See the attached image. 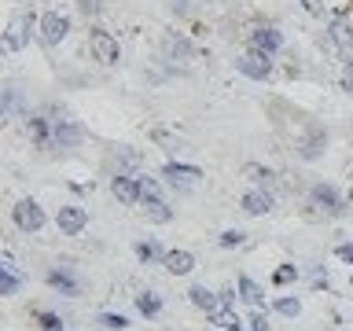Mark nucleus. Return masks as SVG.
I'll use <instances>...</instances> for the list:
<instances>
[{
	"instance_id": "obj_1",
	"label": "nucleus",
	"mask_w": 353,
	"mask_h": 331,
	"mask_svg": "<svg viewBox=\"0 0 353 331\" xmlns=\"http://www.w3.org/2000/svg\"><path fill=\"white\" fill-rule=\"evenodd\" d=\"M88 52H92L103 66H114V63L121 59L118 37H114L110 30H103V26H92V30H88Z\"/></svg>"
},
{
	"instance_id": "obj_2",
	"label": "nucleus",
	"mask_w": 353,
	"mask_h": 331,
	"mask_svg": "<svg viewBox=\"0 0 353 331\" xmlns=\"http://www.w3.org/2000/svg\"><path fill=\"white\" fill-rule=\"evenodd\" d=\"M236 70L243 77H250V81H265V77H272V55L269 52H258V48H247L236 59Z\"/></svg>"
},
{
	"instance_id": "obj_3",
	"label": "nucleus",
	"mask_w": 353,
	"mask_h": 331,
	"mask_svg": "<svg viewBox=\"0 0 353 331\" xmlns=\"http://www.w3.org/2000/svg\"><path fill=\"white\" fill-rule=\"evenodd\" d=\"M37 33H41V41L48 44V48H55V44L66 41V33H70V15H63V11H44Z\"/></svg>"
},
{
	"instance_id": "obj_4",
	"label": "nucleus",
	"mask_w": 353,
	"mask_h": 331,
	"mask_svg": "<svg viewBox=\"0 0 353 331\" xmlns=\"http://www.w3.org/2000/svg\"><path fill=\"white\" fill-rule=\"evenodd\" d=\"M11 221H15V228H22L30 236V232L44 228V210L33 203V199H22V203H15V210H11Z\"/></svg>"
},
{
	"instance_id": "obj_5",
	"label": "nucleus",
	"mask_w": 353,
	"mask_h": 331,
	"mask_svg": "<svg viewBox=\"0 0 353 331\" xmlns=\"http://www.w3.org/2000/svg\"><path fill=\"white\" fill-rule=\"evenodd\" d=\"M55 225H59L63 236H81L85 225H88V210L77 206V203H66V206H59V214H55Z\"/></svg>"
},
{
	"instance_id": "obj_6",
	"label": "nucleus",
	"mask_w": 353,
	"mask_h": 331,
	"mask_svg": "<svg viewBox=\"0 0 353 331\" xmlns=\"http://www.w3.org/2000/svg\"><path fill=\"white\" fill-rule=\"evenodd\" d=\"M33 26H41V19H33V11H30V15H19V19L8 26V33H4V48H8V52H19L22 44L30 41Z\"/></svg>"
},
{
	"instance_id": "obj_7",
	"label": "nucleus",
	"mask_w": 353,
	"mask_h": 331,
	"mask_svg": "<svg viewBox=\"0 0 353 331\" xmlns=\"http://www.w3.org/2000/svg\"><path fill=\"white\" fill-rule=\"evenodd\" d=\"M309 203H313V210H320V214H342V195L335 192L331 184H313L309 188Z\"/></svg>"
},
{
	"instance_id": "obj_8",
	"label": "nucleus",
	"mask_w": 353,
	"mask_h": 331,
	"mask_svg": "<svg viewBox=\"0 0 353 331\" xmlns=\"http://www.w3.org/2000/svg\"><path fill=\"white\" fill-rule=\"evenodd\" d=\"M26 132L37 148H55V121L48 114H26Z\"/></svg>"
},
{
	"instance_id": "obj_9",
	"label": "nucleus",
	"mask_w": 353,
	"mask_h": 331,
	"mask_svg": "<svg viewBox=\"0 0 353 331\" xmlns=\"http://www.w3.org/2000/svg\"><path fill=\"white\" fill-rule=\"evenodd\" d=\"M52 121H55V148H74L81 143V126L74 118H66L63 110H52Z\"/></svg>"
},
{
	"instance_id": "obj_10",
	"label": "nucleus",
	"mask_w": 353,
	"mask_h": 331,
	"mask_svg": "<svg viewBox=\"0 0 353 331\" xmlns=\"http://www.w3.org/2000/svg\"><path fill=\"white\" fill-rule=\"evenodd\" d=\"M250 48L276 55V52L283 48V33L276 30V26H269V22H265V26H254V30H250Z\"/></svg>"
},
{
	"instance_id": "obj_11",
	"label": "nucleus",
	"mask_w": 353,
	"mask_h": 331,
	"mask_svg": "<svg viewBox=\"0 0 353 331\" xmlns=\"http://www.w3.org/2000/svg\"><path fill=\"white\" fill-rule=\"evenodd\" d=\"M110 192H114V199H121L125 206H137L140 203V177L118 173L114 181H110Z\"/></svg>"
},
{
	"instance_id": "obj_12",
	"label": "nucleus",
	"mask_w": 353,
	"mask_h": 331,
	"mask_svg": "<svg viewBox=\"0 0 353 331\" xmlns=\"http://www.w3.org/2000/svg\"><path fill=\"white\" fill-rule=\"evenodd\" d=\"M162 177H165L173 188H188V184H195L199 177H203V170H199V166H184V162H165Z\"/></svg>"
},
{
	"instance_id": "obj_13",
	"label": "nucleus",
	"mask_w": 353,
	"mask_h": 331,
	"mask_svg": "<svg viewBox=\"0 0 353 331\" xmlns=\"http://www.w3.org/2000/svg\"><path fill=\"white\" fill-rule=\"evenodd\" d=\"M272 206H276V199H272V192H265V188H250V192L243 195V210L254 214V217L272 214Z\"/></svg>"
},
{
	"instance_id": "obj_14",
	"label": "nucleus",
	"mask_w": 353,
	"mask_h": 331,
	"mask_svg": "<svg viewBox=\"0 0 353 331\" xmlns=\"http://www.w3.org/2000/svg\"><path fill=\"white\" fill-rule=\"evenodd\" d=\"M162 52H165V59H195V44L188 37H181V33H165Z\"/></svg>"
},
{
	"instance_id": "obj_15",
	"label": "nucleus",
	"mask_w": 353,
	"mask_h": 331,
	"mask_svg": "<svg viewBox=\"0 0 353 331\" xmlns=\"http://www.w3.org/2000/svg\"><path fill=\"white\" fill-rule=\"evenodd\" d=\"M324 143H327V129H324V126H313V129H309V137L298 143V154H302L305 162H313V159H320Z\"/></svg>"
},
{
	"instance_id": "obj_16",
	"label": "nucleus",
	"mask_w": 353,
	"mask_h": 331,
	"mask_svg": "<svg viewBox=\"0 0 353 331\" xmlns=\"http://www.w3.org/2000/svg\"><path fill=\"white\" fill-rule=\"evenodd\" d=\"M162 265H165L173 276H188V272L195 269V258H192V250H165Z\"/></svg>"
},
{
	"instance_id": "obj_17",
	"label": "nucleus",
	"mask_w": 353,
	"mask_h": 331,
	"mask_svg": "<svg viewBox=\"0 0 353 331\" xmlns=\"http://www.w3.org/2000/svg\"><path fill=\"white\" fill-rule=\"evenodd\" d=\"M15 291H19V272L11 254H4V261H0V294H15Z\"/></svg>"
},
{
	"instance_id": "obj_18",
	"label": "nucleus",
	"mask_w": 353,
	"mask_h": 331,
	"mask_svg": "<svg viewBox=\"0 0 353 331\" xmlns=\"http://www.w3.org/2000/svg\"><path fill=\"white\" fill-rule=\"evenodd\" d=\"M188 298H192V305L206 309V313H214V309H221V294L206 291V287H192V291H188Z\"/></svg>"
},
{
	"instance_id": "obj_19",
	"label": "nucleus",
	"mask_w": 353,
	"mask_h": 331,
	"mask_svg": "<svg viewBox=\"0 0 353 331\" xmlns=\"http://www.w3.org/2000/svg\"><path fill=\"white\" fill-rule=\"evenodd\" d=\"M143 214H148V221H154V225L173 221V210L165 206V199H148V203H143Z\"/></svg>"
},
{
	"instance_id": "obj_20",
	"label": "nucleus",
	"mask_w": 353,
	"mask_h": 331,
	"mask_svg": "<svg viewBox=\"0 0 353 331\" xmlns=\"http://www.w3.org/2000/svg\"><path fill=\"white\" fill-rule=\"evenodd\" d=\"M239 294H243V302H250L254 309H261V305H265V291L250 280V276H239Z\"/></svg>"
},
{
	"instance_id": "obj_21",
	"label": "nucleus",
	"mask_w": 353,
	"mask_h": 331,
	"mask_svg": "<svg viewBox=\"0 0 353 331\" xmlns=\"http://www.w3.org/2000/svg\"><path fill=\"white\" fill-rule=\"evenodd\" d=\"M48 287H55V291H63V294H77V280L66 269H52L48 272Z\"/></svg>"
},
{
	"instance_id": "obj_22",
	"label": "nucleus",
	"mask_w": 353,
	"mask_h": 331,
	"mask_svg": "<svg viewBox=\"0 0 353 331\" xmlns=\"http://www.w3.org/2000/svg\"><path fill=\"white\" fill-rule=\"evenodd\" d=\"M327 37L335 41L342 52H346L350 44H353V30H350V26H346V22H342V19H331V30H327Z\"/></svg>"
},
{
	"instance_id": "obj_23",
	"label": "nucleus",
	"mask_w": 353,
	"mask_h": 331,
	"mask_svg": "<svg viewBox=\"0 0 353 331\" xmlns=\"http://www.w3.org/2000/svg\"><path fill=\"white\" fill-rule=\"evenodd\" d=\"M137 309L151 320V317H159V313H162V298L154 294V291H143V294H137Z\"/></svg>"
},
{
	"instance_id": "obj_24",
	"label": "nucleus",
	"mask_w": 353,
	"mask_h": 331,
	"mask_svg": "<svg viewBox=\"0 0 353 331\" xmlns=\"http://www.w3.org/2000/svg\"><path fill=\"white\" fill-rule=\"evenodd\" d=\"M210 320H214V324H217L221 331H236V328H239V317L232 313V305H221V309H214V313H210Z\"/></svg>"
},
{
	"instance_id": "obj_25",
	"label": "nucleus",
	"mask_w": 353,
	"mask_h": 331,
	"mask_svg": "<svg viewBox=\"0 0 353 331\" xmlns=\"http://www.w3.org/2000/svg\"><path fill=\"white\" fill-rule=\"evenodd\" d=\"M243 173H247V177H250V181L258 184V188H269V184L276 181V173L269 170V166H258V162H250V166H247V170H243Z\"/></svg>"
},
{
	"instance_id": "obj_26",
	"label": "nucleus",
	"mask_w": 353,
	"mask_h": 331,
	"mask_svg": "<svg viewBox=\"0 0 353 331\" xmlns=\"http://www.w3.org/2000/svg\"><path fill=\"white\" fill-rule=\"evenodd\" d=\"M137 258L143 261V265H151V261H162L165 254H162V247L154 239H143V243H137Z\"/></svg>"
},
{
	"instance_id": "obj_27",
	"label": "nucleus",
	"mask_w": 353,
	"mask_h": 331,
	"mask_svg": "<svg viewBox=\"0 0 353 331\" xmlns=\"http://www.w3.org/2000/svg\"><path fill=\"white\" fill-rule=\"evenodd\" d=\"M148 199H162V184L154 177H140V203H148Z\"/></svg>"
},
{
	"instance_id": "obj_28",
	"label": "nucleus",
	"mask_w": 353,
	"mask_h": 331,
	"mask_svg": "<svg viewBox=\"0 0 353 331\" xmlns=\"http://www.w3.org/2000/svg\"><path fill=\"white\" fill-rule=\"evenodd\" d=\"M99 324H103L107 331H125V328H129V320L121 317V313H99Z\"/></svg>"
},
{
	"instance_id": "obj_29",
	"label": "nucleus",
	"mask_w": 353,
	"mask_h": 331,
	"mask_svg": "<svg viewBox=\"0 0 353 331\" xmlns=\"http://www.w3.org/2000/svg\"><path fill=\"white\" fill-rule=\"evenodd\" d=\"M276 313L298 317V313H302V302H298V298H276Z\"/></svg>"
},
{
	"instance_id": "obj_30",
	"label": "nucleus",
	"mask_w": 353,
	"mask_h": 331,
	"mask_svg": "<svg viewBox=\"0 0 353 331\" xmlns=\"http://www.w3.org/2000/svg\"><path fill=\"white\" fill-rule=\"evenodd\" d=\"M77 11H81L85 19H96L99 11H103V0H77Z\"/></svg>"
},
{
	"instance_id": "obj_31",
	"label": "nucleus",
	"mask_w": 353,
	"mask_h": 331,
	"mask_svg": "<svg viewBox=\"0 0 353 331\" xmlns=\"http://www.w3.org/2000/svg\"><path fill=\"white\" fill-rule=\"evenodd\" d=\"M272 280H276V283L283 287V283H291V280H298V269H294V265H280V269L272 272Z\"/></svg>"
},
{
	"instance_id": "obj_32",
	"label": "nucleus",
	"mask_w": 353,
	"mask_h": 331,
	"mask_svg": "<svg viewBox=\"0 0 353 331\" xmlns=\"http://www.w3.org/2000/svg\"><path fill=\"white\" fill-rule=\"evenodd\" d=\"M243 239H247V236H243L239 228H228V232H221V239H217V243H221V247H239Z\"/></svg>"
},
{
	"instance_id": "obj_33",
	"label": "nucleus",
	"mask_w": 353,
	"mask_h": 331,
	"mask_svg": "<svg viewBox=\"0 0 353 331\" xmlns=\"http://www.w3.org/2000/svg\"><path fill=\"white\" fill-rule=\"evenodd\" d=\"M37 320H41V328H44V331H63V320L55 317V313H41Z\"/></svg>"
},
{
	"instance_id": "obj_34",
	"label": "nucleus",
	"mask_w": 353,
	"mask_h": 331,
	"mask_svg": "<svg viewBox=\"0 0 353 331\" xmlns=\"http://www.w3.org/2000/svg\"><path fill=\"white\" fill-rule=\"evenodd\" d=\"M15 103H19V92H15V88H4V114H11Z\"/></svg>"
},
{
	"instance_id": "obj_35",
	"label": "nucleus",
	"mask_w": 353,
	"mask_h": 331,
	"mask_svg": "<svg viewBox=\"0 0 353 331\" xmlns=\"http://www.w3.org/2000/svg\"><path fill=\"white\" fill-rule=\"evenodd\" d=\"M250 331H269V320H265V313H261V309L250 317Z\"/></svg>"
},
{
	"instance_id": "obj_36",
	"label": "nucleus",
	"mask_w": 353,
	"mask_h": 331,
	"mask_svg": "<svg viewBox=\"0 0 353 331\" xmlns=\"http://www.w3.org/2000/svg\"><path fill=\"white\" fill-rule=\"evenodd\" d=\"M342 88H346V92L353 96V63L346 66V74H342Z\"/></svg>"
},
{
	"instance_id": "obj_37",
	"label": "nucleus",
	"mask_w": 353,
	"mask_h": 331,
	"mask_svg": "<svg viewBox=\"0 0 353 331\" xmlns=\"http://www.w3.org/2000/svg\"><path fill=\"white\" fill-rule=\"evenodd\" d=\"M339 258L346 261V265H353V243H346V247H339Z\"/></svg>"
},
{
	"instance_id": "obj_38",
	"label": "nucleus",
	"mask_w": 353,
	"mask_h": 331,
	"mask_svg": "<svg viewBox=\"0 0 353 331\" xmlns=\"http://www.w3.org/2000/svg\"><path fill=\"white\" fill-rule=\"evenodd\" d=\"M173 11L176 15H188V0H173Z\"/></svg>"
},
{
	"instance_id": "obj_39",
	"label": "nucleus",
	"mask_w": 353,
	"mask_h": 331,
	"mask_svg": "<svg viewBox=\"0 0 353 331\" xmlns=\"http://www.w3.org/2000/svg\"><path fill=\"white\" fill-rule=\"evenodd\" d=\"M236 331H243V328H236Z\"/></svg>"
}]
</instances>
